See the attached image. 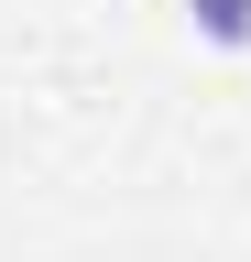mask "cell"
Instances as JSON below:
<instances>
[{"mask_svg": "<svg viewBox=\"0 0 251 262\" xmlns=\"http://www.w3.org/2000/svg\"><path fill=\"white\" fill-rule=\"evenodd\" d=\"M186 33L218 55H251V0H186Z\"/></svg>", "mask_w": 251, "mask_h": 262, "instance_id": "6da1fadb", "label": "cell"}]
</instances>
